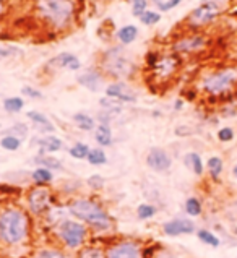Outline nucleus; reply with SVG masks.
Instances as JSON below:
<instances>
[{
	"instance_id": "47",
	"label": "nucleus",
	"mask_w": 237,
	"mask_h": 258,
	"mask_svg": "<svg viewBox=\"0 0 237 258\" xmlns=\"http://www.w3.org/2000/svg\"><path fill=\"white\" fill-rule=\"evenodd\" d=\"M174 109H175V110H182V109H184V99H177V101L174 102Z\"/></svg>"
},
{
	"instance_id": "22",
	"label": "nucleus",
	"mask_w": 237,
	"mask_h": 258,
	"mask_svg": "<svg viewBox=\"0 0 237 258\" xmlns=\"http://www.w3.org/2000/svg\"><path fill=\"white\" fill-rule=\"evenodd\" d=\"M73 123L77 125V128L80 130H83V132H93L96 128V119L94 117H91L90 114H86V112H77V114H73Z\"/></svg>"
},
{
	"instance_id": "45",
	"label": "nucleus",
	"mask_w": 237,
	"mask_h": 258,
	"mask_svg": "<svg viewBox=\"0 0 237 258\" xmlns=\"http://www.w3.org/2000/svg\"><path fill=\"white\" fill-rule=\"evenodd\" d=\"M175 135H179V137H187V135H192V130L187 128V127H184V125H181V127H177V128H175Z\"/></svg>"
},
{
	"instance_id": "1",
	"label": "nucleus",
	"mask_w": 237,
	"mask_h": 258,
	"mask_svg": "<svg viewBox=\"0 0 237 258\" xmlns=\"http://www.w3.org/2000/svg\"><path fill=\"white\" fill-rule=\"evenodd\" d=\"M33 12L49 31L65 33L77 21L78 0H33Z\"/></svg>"
},
{
	"instance_id": "15",
	"label": "nucleus",
	"mask_w": 237,
	"mask_h": 258,
	"mask_svg": "<svg viewBox=\"0 0 237 258\" xmlns=\"http://www.w3.org/2000/svg\"><path fill=\"white\" fill-rule=\"evenodd\" d=\"M104 80H106L104 73H102L99 69H88L77 77L78 85L86 88V90L91 93L99 91L101 88L104 86Z\"/></svg>"
},
{
	"instance_id": "38",
	"label": "nucleus",
	"mask_w": 237,
	"mask_h": 258,
	"mask_svg": "<svg viewBox=\"0 0 237 258\" xmlns=\"http://www.w3.org/2000/svg\"><path fill=\"white\" fill-rule=\"evenodd\" d=\"M132 15L135 18H140L148 10V0H130Z\"/></svg>"
},
{
	"instance_id": "35",
	"label": "nucleus",
	"mask_w": 237,
	"mask_h": 258,
	"mask_svg": "<svg viewBox=\"0 0 237 258\" xmlns=\"http://www.w3.org/2000/svg\"><path fill=\"white\" fill-rule=\"evenodd\" d=\"M99 106L104 109V110H107V112H112V114H121L122 112V102H118V101H115V99H110V98H102V99H99Z\"/></svg>"
},
{
	"instance_id": "9",
	"label": "nucleus",
	"mask_w": 237,
	"mask_h": 258,
	"mask_svg": "<svg viewBox=\"0 0 237 258\" xmlns=\"http://www.w3.org/2000/svg\"><path fill=\"white\" fill-rule=\"evenodd\" d=\"M28 213L33 216H44L54 206V194L47 185H34L26 191Z\"/></svg>"
},
{
	"instance_id": "49",
	"label": "nucleus",
	"mask_w": 237,
	"mask_h": 258,
	"mask_svg": "<svg viewBox=\"0 0 237 258\" xmlns=\"http://www.w3.org/2000/svg\"><path fill=\"white\" fill-rule=\"evenodd\" d=\"M232 172H234V175H235V179H237V166H234V169H232Z\"/></svg>"
},
{
	"instance_id": "44",
	"label": "nucleus",
	"mask_w": 237,
	"mask_h": 258,
	"mask_svg": "<svg viewBox=\"0 0 237 258\" xmlns=\"http://www.w3.org/2000/svg\"><path fill=\"white\" fill-rule=\"evenodd\" d=\"M153 258H179L174 252H171V250L167 248H162V250H156L153 255Z\"/></svg>"
},
{
	"instance_id": "24",
	"label": "nucleus",
	"mask_w": 237,
	"mask_h": 258,
	"mask_svg": "<svg viewBox=\"0 0 237 258\" xmlns=\"http://www.w3.org/2000/svg\"><path fill=\"white\" fill-rule=\"evenodd\" d=\"M31 180L34 185H49L54 180V172L46 167H38L31 172Z\"/></svg>"
},
{
	"instance_id": "10",
	"label": "nucleus",
	"mask_w": 237,
	"mask_h": 258,
	"mask_svg": "<svg viewBox=\"0 0 237 258\" xmlns=\"http://www.w3.org/2000/svg\"><path fill=\"white\" fill-rule=\"evenodd\" d=\"M210 38L202 31H189L187 34L179 36L171 46V50H174L175 54L182 55H195L203 52L208 47Z\"/></svg>"
},
{
	"instance_id": "27",
	"label": "nucleus",
	"mask_w": 237,
	"mask_h": 258,
	"mask_svg": "<svg viewBox=\"0 0 237 258\" xmlns=\"http://www.w3.org/2000/svg\"><path fill=\"white\" fill-rule=\"evenodd\" d=\"M184 210H185V213H187L189 216L197 218V216H200L203 213V205H202V202H200V198L190 197V198H187V200H185Z\"/></svg>"
},
{
	"instance_id": "34",
	"label": "nucleus",
	"mask_w": 237,
	"mask_h": 258,
	"mask_svg": "<svg viewBox=\"0 0 237 258\" xmlns=\"http://www.w3.org/2000/svg\"><path fill=\"white\" fill-rule=\"evenodd\" d=\"M77 258H106V252L99 247H81Z\"/></svg>"
},
{
	"instance_id": "13",
	"label": "nucleus",
	"mask_w": 237,
	"mask_h": 258,
	"mask_svg": "<svg viewBox=\"0 0 237 258\" xmlns=\"http://www.w3.org/2000/svg\"><path fill=\"white\" fill-rule=\"evenodd\" d=\"M106 96L110 99H115L118 102H137L138 96L132 86H129L125 82H112L106 88Z\"/></svg>"
},
{
	"instance_id": "6",
	"label": "nucleus",
	"mask_w": 237,
	"mask_h": 258,
	"mask_svg": "<svg viewBox=\"0 0 237 258\" xmlns=\"http://www.w3.org/2000/svg\"><path fill=\"white\" fill-rule=\"evenodd\" d=\"M88 226L75 218H65L62 223L55 226V235L64 248L80 250L85 247L88 240Z\"/></svg>"
},
{
	"instance_id": "20",
	"label": "nucleus",
	"mask_w": 237,
	"mask_h": 258,
	"mask_svg": "<svg viewBox=\"0 0 237 258\" xmlns=\"http://www.w3.org/2000/svg\"><path fill=\"white\" fill-rule=\"evenodd\" d=\"M138 38V28L135 25H125L122 28L117 29L115 33V39L121 42V46H129V44L135 42Z\"/></svg>"
},
{
	"instance_id": "46",
	"label": "nucleus",
	"mask_w": 237,
	"mask_h": 258,
	"mask_svg": "<svg viewBox=\"0 0 237 258\" xmlns=\"http://www.w3.org/2000/svg\"><path fill=\"white\" fill-rule=\"evenodd\" d=\"M5 12H7V0H0V20H2Z\"/></svg>"
},
{
	"instance_id": "25",
	"label": "nucleus",
	"mask_w": 237,
	"mask_h": 258,
	"mask_svg": "<svg viewBox=\"0 0 237 258\" xmlns=\"http://www.w3.org/2000/svg\"><path fill=\"white\" fill-rule=\"evenodd\" d=\"M206 169H208L210 177L213 180H219L221 174H223V171H224L223 159H221L219 156H211L208 159V163H206Z\"/></svg>"
},
{
	"instance_id": "3",
	"label": "nucleus",
	"mask_w": 237,
	"mask_h": 258,
	"mask_svg": "<svg viewBox=\"0 0 237 258\" xmlns=\"http://www.w3.org/2000/svg\"><path fill=\"white\" fill-rule=\"evenodd\" d=\"M31 234L29 213L20 206H5L0 210V242L5 247H20Z\"/></svg>"
},
{
	"instance_id": "11",
	"label": "nucleus",
	"mask_w": 237,
	"mask_h": 258,
	"mask_svg": "<svg viewBox=\"0 0 237 258\" xmlns=\"http://www.w3.org/2000/svg\"><path fill=\"white\" fill-rule=\"evenodd\" d=\"M106 258H143V248L137 240H117L106 250Z\"/></svg>"
},
{
	"instance_id": "48",
	"label": "nucleus",
	"mask_w": 237,
	"mask_h": 258,
	"mask_svg": "<svg viewBox=\"0 0 237 258\" xmlns=\"http://www.w3.org/2000/svg\"><path fill=\"white\" fill-rule=\"evenodd\" d=\"M164 2H166V0H153V4L156 5V7H159L161 4H164Z\"/></svg>"
},
{
	"instance_id": "43",
	"label": "nucleus",
	"mask_w": 237,
	"mask_h": 258,
	"mask_svg": "<svg viewBox=\"0 0 237 258\" xmlns=\"http://www.w3.org/2000/svg\"><path fill=\"white\" fill-rule=\"evenodd\" d=\"M182 2H184V0H166L164 4H161V5L158 7V10H159V13L171 12V10H174V9H175V7H179Z\"/></svg>"
},
{
	"instance_id": "42",
	"label": "nucleus",
	"mask_w": 237,
	"mask_h": 258,
	"mask_svg": "<svg viewBox=\"0 0 237 258\" xmlns=\"http://www.w3.org/2000/svg\"><path fill=\"white\" fill-rule=\"evenodd\" d=\"M234 130L231 127H223V128H219L218 130V140L221 143H229V142H232L234 140Z\"/></svg>"
},
{
	"instance_id": "29",
	"label": "nucleus",
	"mask_w": 237,
	"mask_h": 258,
	"mask_svg": "<svg viewBox=\"0 0 237 258\" xmlns=\"http://www.w3.org/2000/svg\"><path fill=\"white\" fill-rule=\"evenodd\" d=\"M86 161L91 166H104L107 163L106 151L102 148H91L90 153H88V156H86Z\"/></svg>"
},
{
	"instance_id": "4",
	"label": "nucleus",
	"mask_w": 237,
	"mask_h": 258,
	"mask_svg": "<svg viewBox=\"0 0 237 258\" xmlns=\"http://www.w3.org/2000/svg\"><path fill=\"white\" fill-rule=\"evenodd\" d=\"M69 213L72 218H75L81 221L83 224H86L90 229L98 231V232H106L109 229H112L114 221L110 218L109 213L102 208V206L93 200V198H75L69 203Z\"/></svg>"
},
{
	"instance_id": "41",
	"label": "nucleus",
	"mask_w": 237,
	"mask_h": 258,
	"mask_svg": "<svg viewBox=\"0 0 237 258\" xmlns=\"http://www.w3.org/2000/svg\"><path fill=\"white\" fill-rule=\"evenodd\" d=\"M21 94L26 96L28 99H42L44 98L41 90H38V88H34V86H23L21 88Z\"/></svg>"
},
{
	"instance_id": "40",
	"label": "nucleus",
	"mask_w": 237,
	"mask_h": 258,
	"mask_svg": "<svg viewBox=\"0 0 237 258\" xmlns=\"http://www.w3.org/2000/svg\"><path fill=\"white\" fill-rule=\"evenodd\" d=\"M86 183H88V185H90V188H93V190H102V187L106 185V180L102 179V177H101L99 174H93V175L88 177Z\"/></svg>"
},
{
	"instance_id": "33",
	"label": "nucleus",
	"mask_w": 237,
	"mask_h": 258,
	"mask_svg": "<svg viewBox=\"0 0 237 258\" xmlns=\"http://www.w3.org/2000/svg\"><path fill=\"white\" fill-rule=\"evenodd\" d=\"M90 146H88L86 143H75L73 146H70L69 148V154L73 158V159H86V156H88V153H90Z\"/></svg>"
},
{
	"instance_id": "14",
	"label": "nucleus",
	"mask_w": 237,
	"mask_h": 258,
	"mask_svg": "<svg viewBox=\"0 0 237 258\" xmlns=\"http://www.w3.org/2000/svg\"><path fill=\"white\" fill-rule=\"evenodd\" d=\"M146 166L154 172H166L172 166V158L162 148H151L146 154Z\"/></svg>"
},
{
	"instance_id": "12",
	"label": "nucleus",
	"mask_w": 237,
	"mask_h": 258,
	"mask_svg": "<svg viewBox=\"0 0 237 258\" xmlns=\"http://www.w3.org/2000/svg\"><path fill=\"white\" fill-rule=\"evenodd\" d=\"M162 232L167 237H179V235H189L197 232V226L189 218H174L162 224Z\"/></svg>"
},
{
	"instance_id": "2",
	"label": "nucleus",
	"mask_w": 237,
	"mask_h": 258,
	"mask_svg": "<svg viewBox=\"0 0 237 258\" xmlns=\"http://www.w3.org/2000/svg\"><path fill=\"white\" fill-rule=\"evenodd\" d=\"M198 90L211 101H231L237 90V65H221L203 73Z\"/></svg>"
},
{
	"instance_id": "21",
	"label": "nucleus",
	"mask_w": 237,
	"mask_h": 258,
	"mask_svg": "<svg viewBox=\"0 0 237 258\" xmlns=\"http://www.w3.org/2000/svg\"><path fill=\"white\" fill-rule=\"evenodd\" d=\"M184 164L187 166L192 172H194L195 175H203V172H205V166H203V161H202V156H200L198 153H195V151H190V153H187L184 156Z\"/></svg>"
},
{
	"instance_id": "16",
	"label": "nucleus",
	"mask_w": 237,
	"mask_h": 258,
	"mask_svg": "<svg viewBox=\"0 0 237 258\" xmlns=\"http://www.w3.org/2000/svg\"><path fill=\"white\" fill-rule=\"evenodd\" d=\"M46 69H50V70L65 69V70H70V72H78L81 69V62H80V58L75 54L61 52L58 55L50 58V60L46 63Z\"/></svg>"
},
{
	"instance_id": "32",
	"label": "nucleus",
	"mask_w": 237,
	"mask_h": 258,
	"mask_svg": "<svg viewBox=\"0 0 237 258\" xmlns=\"http://www.w3.org/2000/svg\"><path fill=\"white\" fill-rule=\"evenodd\" d=\"M156 213H158V208L151 203H142V205H138V208H137V216L142 221L151 219L153 216H156Z\"/></svg>"
},
{
	"instance_id": "18",
	"label": "nucleus",
	"mask_w": 237,
	"mask_h": 258,
	"mask_svg": "<svg viewBox=\"0 0 237 258\" xmlns=\"http://www.w3.org/2000/svg\"><path fill=\"white\" fill-rule=\"evenodd\" d=\"M94 140L101 148H107L114 143V135H112V128H110L109 123H98L94 128Z\"/></svg>"
},
{
	"instance_id": "19",
	"label": "nucleus",
	"mask_w": 237,
	"mask_h": 258,
	"mask_svg": "<svg viewBox=\"0 0 237 258\" xmlns=\"http://www.w3.org/2000/svg\"><path fill=\"white\" fill-rule=\"evenodd\" d=\"M26 117L34 123V127L38 130H41V132L52 134V132L55 130L54 123L49 120V117L44 115L42 112H39V110H29V112H26Z\"/></svg>"
},
{
	"instance_id": "36",
	"label": "nucleus",
	"mask_w": 237,
	"mask_h": 258,
	"mask_svg": "<svg viewBox=\"0 0 237 258\" xmlns=\"http://www.w3.org/2000/svg\"><path fill=\"white\" fill-rule=\"evenodd\" d=\"M28 132H29L28 125L18 122V123L12 125L9 130H5V135H13V137H17L20 140H25L28 137Z\"/></svg>"
},
{
	"instance_id": "37",
	"label": "nucleus",
	"mask_w": 237,
	"mask_h": 258,
	"mask_svg": "<svg viewBox=\"0 0 237 258\" xmlns=\"http://www.w3.org/2000/svg\"><path fill=\"white\" fill-rule=\"evenodd\" d=\"M138 20L142 21L145 26H154V25H158L161 21V13L154 12V10H146Z\"/></svg>"
},
{
	"instance_id": "39",
	"label": "nucleus",
	"mask_w": 237,
	"mask_h": 258,
	"mask_svg": "<svg viewBox=\"0 0 237 258\" xmlns=\"http://www.w3.org/2000/svg\"><path fill=\"white\" fill-rule=\"evenodd\" d=\"M23 55V52L18 47L13 46H0V60H5V58H15Z\"/></svg>"
},
{
	"instance_id": "23",
	"label": "nucleus",
	"mask_w": 237,
	"mask_h": 258,
	"mask_svg": "<svg viewBox=\"0 0 237 258\" xmlns=\"http://www.w3.org/2000/svg\"><path fill=\"white\" fill-rule=\"evenodd\" d=\"M33 161L39 167H46V169H49V171H62L64 169L61 161H58L57 158H54L52 154H38Z\"/></svg>"
},
{
	"instance_id": "26",
	"label": "nucleus",
	"mask_w": 237,
	"mask_h": 258,
	"mask_svg": "<svg viewBox=\"0 0 237 258\" xmlns=\"http://www.w3.org/2000/svg\"><path fill=\"white\" fill-rule=\"evenodd\" d=\"M4 109L9 114H18L25 109V99L20 96H10V98L4 99Z\"/></svg>"
},
{
	"instance_id": "50",
	"label": "nucleus",
	"mask_w": 237,
	"mask_h": 258,
	"mask_svg": "<svg viewBox=\"0 0 237 258\" xmlns=\"http://www.w3.org/2000/svg\"><path fill=\"white\" fill-rule=\"evenodd\" d=\"M202 2H210V0H202Z\"/></svg>"
},
{
	"instance_id": "51",
	"label": "nucleus",
	"mask_w": 237,
	"mask_h": 258,
	"mask_svg": "<svg viewBox=\"0 0 237 258\" xmlns=\"http://www.w3.org/2000/svg\"><path fill=\"white\" fill-rule=\"evenodd\" d=\"M0 128H2V123H0Z\"/></svg>"
},
{
	"instance_id": "17",
	"label": "nucleus",
	"mask_w": 237,
	"mask_h": 258,
	"mask_svg": "<svg viewBox=\"0 0 237 258\" xmlns=\"http://www.w3.org/2000/svg\"><path fill=\"white\" fill-rule=\"evenodd\" d=\"M33 143L38 145L39 154H52L64 148V142L55 135H46V137H38L33 140Z\"/></svg>"
},
{
	"instance_id": "30",
	"label": "nucleus",
	"mask_w": 237,
	"mask_h": 258,
	"mask_svg": "<svg viewBox=\"0 0 237 258\" xmlns=\"http://www.w3.org/2000/svg\"><path fill=\"white\" fill-rule=\"evenodd\" d=\"M33 258H67V255L58 247H42L33 255Z\"/></svg>"
},
{
	"instance_id": "7",
	"label": "nucleus",
	"mask_w": 237,
	"mask_h": 258,
	"mask_svg": "<svg viewBox=\"0 0 237 258\" xmlns=\"http://www.w3.org/2000/svg\"><path fill=\"white\" fill-rule=\"evenodd\" d=\"M182 67V57L179 54H175L174 50L171 52L161 54L158 52L156 60L153 62L151 67H148L150 70V78L154 82L156 86L167 85L174 77H177Z\"/></svg>"
},
{
	"instance_id": "31",
	"label": "nucleus",
	"mask_w": 237,
	"mask_h": 258,
	"mask_svg": "<svg viewBox=\"0 0 237 258\" xmlns=\"http://www.w3.org/2000/svg\"><path fill=\"white\" fill-rule=\"evenodd\" d=\"M21 143H23V140H20L13 135H4L0 138V146H2L5 151H18Z\"/></svg>"
},
{
	"instance_id": "28",
	"label": "nucleus",
	"mask_w": 237,
	"mask_h": 258,
	"mask_svg": "<svg viewBox=\"0 0 237 258\" xmlns=\"http://www.w3.org/2000/svg\"><path fill=\"white\" fill-rule=\"evenodd\" d=\"M197 237L200 242H203L205 245H210L213 248H218L221 245V240L216 234H213L210 229H198L197 231Z\"/></svg>"
},
{
	"instance_id": "8",
	"label": "nucleus",
	"mask_w": 237,
	"mask_h": 258,
	"mask_svg": "<svg viewBox=\"0 0 237 258\" xmlns=\"http://www.w3.org/2000/svg\"><path fill=\"white\" fill-rule=\"evenodd\" d=\"M219 15H221V7L216 0L202 2L195 10H192L189 13V17L185 18L184 25L189 31H200L202 28L211 25Z\"/></svg>"
},
{
	"instance_id": "5",
	"label": "nucleus",
	"mask_w": 237,
	"mask_h": 258,
	"mask_svg": "<svg viewBox=\"0 0 237 258\" xmlns=\"http://www.w3.org/2000/svg\"><path fill=\"white\" fill-rule=\"evenodd\" d=\"M98 69L104 73V77L114 78L115 82H124L133 77L135 63L129 57L124 46H114L102 52Z\"/></svg>"
}]
</instances>
